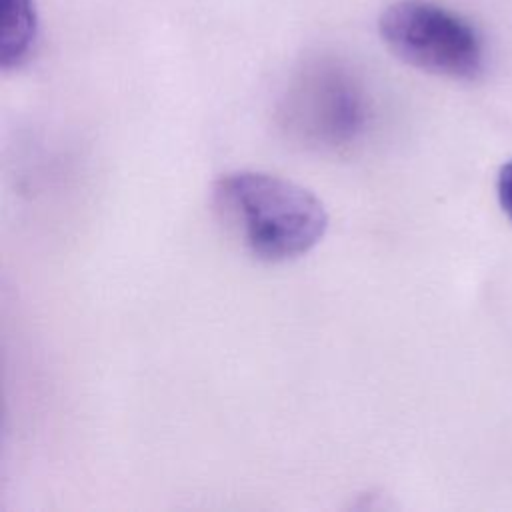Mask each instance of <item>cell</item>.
Segmentation results:
<instances>
[{"mask_svg":"<svg viewBox=\"0 0 512 512\" xmlns=\"http://www.w3.org/2000/svg\"><path fill=\"white\" fill-rule=\"evenodd\" d=\"M210 202L218 220L262 262L308 254L328 230V212L308 188L260 170H234L214 180Z\"/></svg>","mask_w":512,"mask_h":512,"instance_id":"obj_1","label":"cell"},{"mask_svg":"<svg viewBox=\"0 0 512 512\" xmlns=\"http://www.w3.org/2000/svg\"><path fill=\"white\" fill-rule=\"evenodd\" d=\"M378 34L398 60L426 74L452 80L482 74L484 52L476 30L438 4L396 0L382 10Z\"/></svg>","mask_w":512,"mask_h":512,"instance_id":"obj_2","label":"cell"},{"mask_svg":"<svg viewBox=\"0 0 512 512\" xmlns=\"http://www.w3.org/2000/svg\"><path fill=\"white\" fill-rule=\"evenodd\" d=\"M38 16L34 0H0V68H20L36 42Z\"/></svg>","mask_w":512,"mask_h":512,"instance_id":"obj_3","label":"cell"},{"mask_svg":"<svg viewBox=\"0 0 512 512\" xmlns=\"http://www.w3.org/2000/svg\"><path fill=\"white\" fill-rule=\"evenodd\" d=\"M496 188H498V202L504 214L512 220V160L500 168Z\"/></svg>","mask_w":512,"mask_h":512,"instance_id":"obj_4","label":"cell"}]
</instances>
